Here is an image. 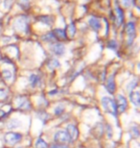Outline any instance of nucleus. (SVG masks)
<instances>
[{"instance_id": "obj_9", "label": "nucleus", "mask_w": 140, "mask_h": 148, "mask_svg": "<svg viewBox=\"0 0 140 148\" xmlns=\"http://www.w3.org/2000/svg\"><path fill=\"white\" fill-rule=\"evenodd\" d=\"M130 101H132V105L135 107H138L140 103V97H139V91H133L130 93Z\"/></svg>"}, {"instance_id": "obj_4", "label": "nucleus", "mask_w": 140, "mask_h": 148, "mask_svg": "<svg viewBox=\"0 0 140 148\" xmlns=\"http://www.w3.org/2000/svg\"><path fill=\"white\" fill-rule=\"evenodd\" d=\"M116 109H117V112H124L125 110L127 109L128 107V102H127V99L125 98L123 95L119 94L116 98Z\"/></svg>"}, {"instance_id": "obj_2", "label": "nucleus", "mask_w": 140, "mask_h": 148, "mask_svg": "<svg viewBox=\"0 0 140 148\" xmlns=\"http://www.w3.org/2000/svg\"><path fill=\"white\" fill-rule=\"evenodd\" d=\"M22 138V136L20 134H17V133H7L4 137L5 141L8 144H11V145H14L17 143H19Z\"/></svg>"}, {"instance_id": "obj_8", "label": "nucleus", "mask_w": 140, "mask_h": 148, "mask_svg": "<svg viewBox=\"0 0 140 148\" xmlns=\"http://www.w3.org/2000/svg\"><path fill=\"white\" fill-rule=\"evenodd\" d=\"M106 88H107V90H109V92L114 93V91H115V82H114V76H113V75L109 77L108 82H107V85H106Z\"/></svg>"}, {"instance_id": "obj_20", "label": "nucleus", "mask_w": 140, "mask_h": 148, "mask_svg": "<svg viewBox=\"0 0 140 148\" xmlns=\"http://www.w3.org/2000/svg\"><path fill=\"white\" fill-rule=\"evenodd\" d=\"M3 77H4L5 79L9 80L11 78V72L8 71V70H5V71H3Z\"/></svg>"}, {"instance_id": "obj_23", "label": "nucleus", "mask_w": 140, "mask_h": 148, "mask_svg": "<svg viewBox=\"0 0 140 148\" xmlns=\"http://www.w3.org/2000/svg\"><path fill=\"white\" fill-rule=\"evenodd\" d=\"M124 1V5L127 6V7H129L130 6V0H123Z\"/></svg>"}, {"instance_id": "obj_14", "label": "nucleus", "mask_w": 140, "mask_h": 148, "mask_svg": "<svg viewBox=\"0 0 140 148\" xmlns=\"http://www.w3.org/2000/svg\"><path fill=\"white\" fill-rule=\"evenodd\" d=\"M55 37L56 38H61V40H64V38H66V36H65V32L64 30H61V29H57L55 31Z\"/></svg>"}, {"instance_id": "obj_13", "label": "nucleus", "mask_w": 140, "mask_h": 148, "mask_svg": "<svg viewBox=\"0 0 140 148\" xmlns=\"http://www.w3.org/2000/svg\"><path fill=\"white\" fill-rule=\"evenodd\" d=\"M20 125V122L17 119H12L10 122L8 123V128L9 129H14L17 128Z\"/></svg>"}, {"instance_id": "obj_6", "label": "nucleus", "mask_w": 140, "mask_h": 148, "mask_svg": "<svg viewBox=\"0 0 140 148\" xmlns=\"http://www.w3.org/2000/svg\"><path fill=\"white\" fill-rule=\"evenodd\" d=\"M127 34L129 36V44H132L135 38V24L132 22H129L127 24Z\"/></svg>"}, {"instance_id": "obj_1", "label": "nucleus", "mask_w": 140, "mask_h": 148, "mask_svg": "<svg viewBox=\"0 0 140 148\" xmlns=\"http://www.w3.org/2000/svg\"><path fill=\"white\" fill-rule=\"evenodd\" d=\"M102 105H103V108L105 109L106 112H109L113 115H116L117 114V109H116V104L114 102V100L109 98L108 96H105L103 97L102 99Z\"/></svg>"}, {"instance_id": "obj_21", "label": "nucleus", "mask_w": 140, "mask_h": 148, "mask_svg": "<svg viewBox=\"0 0 140 148\" xmlns=\"http://www.w3.org/2000/svg\"><path fill=\"white\" fill-rule=\"evenodd\" d=\"M50 148H68V147L64 146V145H61V144H54V145H52Z\"/></svg>"}, {"instance_id": "obj_18", "label": "nucleus", "mask_w": 140, "mask_h": 148, "mask_svg": "<svg viewBox=\"0 0 140 148\" xmlns=\"http://www.w3.org/2000/svg\"><path fill=\"white\" fill-rule=\"evenodd\" d=\"M64 106H62V105L57 106L56 109H55V114H57V115L61 114L62 112H64Z\"/></svg>"}, {"instance_id": "obj_5", "label": "nucleus", "mask_w": 140, "mask_h": 148, "mask_svg": "<svg viewBox=\"0 0 140 148\" xmlns=\"http://www.w3.org/2000/svg\"><path fill=\"white\" fill-rule=\"evenodd\" d=\"M66 133L68 134V136H69L70 141L75 140L76 138H78V134H79L78 129H77L74 125H72V124H69V125H67Z\"/></svg>"}, {"instance_id": "obj_15", "label": "nucleus", "mask_w": 140, "mask_h": 148, "mask_svg": "<svg viewBox=\"0 0 140 148\" xmlns=\"http://www.w3.org/2000/svg\"><path fill=\"white\" fill-rule=\"evenodd\" d=\"M59 66V63L58 62V60H56V59H52L51 61H49L48 63V67L50 69H57V67Z\"/></svg>"}, {"instance_id": "obj_19", "label": "nucleus", "mask_w": 140, "mask_h": 148, "mask_svg": "<svg viewBox=\"0 0 140 148\" xmlns=\"http://www.w3.org/2000/svg\"><path fill=\"white\" fill-rule=\"evenodd\" d=\"M130 131H132V134H135V138H137L138 136H139V130H138V128L136 126H132Z\"/></svg>"}, {"instance_id": "obj_11", "label": "nucleus", "mask_w": 140, "mask_h": 148, "mask_svg": "<svg viewBox=\"0 0 140 148\" xmlns=\"http://www.w3.org/2000/svg\"><path fill=\"white\" fill-rule=\"evenodd\" d=\"M89 25H90L95 31H99L101 28L100 21L97 18H95V17H91V18L89 19Z\"/></svg>"}, {"instance_id": "obj_7", "label": "nucleus", "mask_w": 140, "mask_h": 148, "mask_svg": "<svg viewBox=\"0 0 140 148\" xmlns=\"http://www.w3.org/2000/svg\"><path fill=\"white\" fill-rule=\"evenodd\" d=\"M17 108L21 109V110H28L30 109V103L25 97H19L17 98Z\"/></svg>"}, {"instance_id": "obj_10", "label": "nucleus", "mask_w": 140, "mask_h": 148, "mask_svg": "<svg viewBox=\"0 0 140 148\" xmlns=\"http://www.w3.org/2000/svg\"><path fill=\"white\" fill-rule=\"evenodd\" d=\"M52 51L56 55H62L64 52V46L61 43H56L52 46Z\"/></svg>"}, {"instance_id": "obj_17", "label": "nucleus", "mask_w": 140, "mask_h": 148, "mask_svg": "<svg viewBox=\"0 0 140 148\" xmlns=\"http://www.w3.org/2000/svg\"><path fill=\"white\" fill-rule=\"evenodd\" d=\"M44 40H45L46 41H55L56 40V37H55V35L53 34V33H50V34H47L45 37H44Z\"/></svg>"}, {"instance_id": "obj_3", "label": "nucleus", "mask_w": 140, "mask_h": 148, "mask_svg": "<svg viewBox=\"0 0 140 148\" xmlns=\"http://www.w3.org/2000/svg\"><path fill=\"white\" fill-rule=\"evenodd\" d=\"M54 140L57 143H61L64 144L65 143H69L70 138L69 136L66 133V131H62V130H59L55 134L54 136Z\"/></svg>"}, {"instance_id": "obj_12", "label": "nucleus", "mask_w": 140, "mask_h": 148, "mask_svg": "<svg viewBox=\"0 0 140 148\" xmlns=\"http://www.w3.org/2000/svg\"><path fill=\"white\" fill-rule=\"evenodd\" d=\"M38 83H40V77L38 75H35V74L31 75V77H30V84H31L32 87L35 88Z\"/></svg>"}, {"instance_id": "obj_22", "label": "nucleus", "mask_w": 140, "mask_h": 148, "mask_svg": "<svg viewBox=\"0 0 140 148\" xmlns=\"http://www.w3.org/2000/svg\"><path fill=\"white\" fill-rule=\"evenodd\" d=\"M109 47H111V48L113 49H115L116 48V43H115V41H109Z\"/></svg>"}, {"instance_id": "obj_16", "label": "nucleus", "mask_w": 140, "mask_h": 148, "mask_svg": "<svg viewBox=\"0 0 140 148\" xmlns=\"http://www.w3.org/2000/svg\"><path fill=\"white\" fill-rule=\"evenodd\" d=\"M47 143L44 141L42 138H38L36 143V148H47Z\"/></svg>"}]
</instances>
